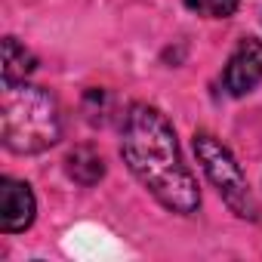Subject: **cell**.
Listing matches in <instances>:
<instances>
[{
	"instance_id": "cell-1",
	"label": "cell",
	"mask_w": 262,
	"mask_h": 262,
	"mask_svg": "<svg viewBox=\"0 0 262 262\" xmlns=\"http://www.w3.org/2000/svg\"><path fill=\"white\" fill-rule=\"evenodd\" d=\"M120 155L151 198L179 216H191L201 207V188L185 167L176 142V129L167 114L148 102H136L123 117Z\"/></svg>"
},
{
	"instance_id": "cell-2",
	"label": "cell",
	"mask_w": 262,
	"mask_h": 262,
	"mask_svg": "<svg viewBox=\"0 0 262 262\" xmlns=\"http://www.w3.org/2000/svg\"><path fill=\"white\" fill-rule=\"evenodd\" d=\"M0 139L13 155H40L62 139V111L50 90L22 83H4L0 102Z\"/></svg>"
},
{
	"instance_id": "cell-3",
	"label": "cell",
	"mask_w": 262,
	"mask_h": 262,
	"mask_svg": "<svg viewBox=\"0 0 262 262\" xmlns=\"http://www.w3.org/2000/svg\"><path fill=\"white\" fill-rule=\"evenodd\" d=\"M194 155L207 173V179L213 182V188L219 191V198L225 201V207L237 216V219H256V201L250 194L247 176L241 170V164L234 161V155L213 136V133H194Z\"/></svg>"
},
{
	"instance_id": "cell-4",
	"label": "cell",
	"mask_w": 262,
	"mask_h": 262,
	"mask_svg": "<svg viewBox=\"0 0 262 262\" xmlns=\"http://www.w3.org/2000/svg\"><path fill=\"white\" fill-rule=\"evenodd\" d=\"M262 83V40L259 37H244L234 53L228 56V65L222 71V86L228 96L241 99L253 93Z\"/></svg>"
},
{
	"instance_id": "cell-5",
	"label": "cell",
	"mask_w": 262,
	"mask_h": 262,
	"mask_svg": "<svg viewBox=\"0 0 262 262\" xmlns=\"http://www.w3.org/2000/svg\"><path fill=\"white\" fill-rule=\"evenodd\" d=\"M34 216H37V201L31 185L4 176L0 179V231L4 234L28 231L34 225Z\"/></svg>"
},
{
	"instance_id": "cell-6",
	"label": "cell",
	"mask_w": 262,
	"mask_h": 262,
	"mask_svg": "<svg viewBox=\"0 0 262 262\" xmlns=\"http://www.w3.org/2000/svg\"><path fill=\"white\" fill-rule=\"evenodd\" d=\"M37 68L31 50H25L16 37H4V83H22Z\"/></svg>"
},
{
	"instance_id": "cell-7",
	"label": "cell",
	"mask_w": 262,
	"mask_h": 262,
	"mask_svg": "<svg viewBox=\"0 0 262 262\" xmlns=\"http://www.w3.org/2000/svg\"><path fill=\"white\" fill-rule=\"evenodd\" d=\"M68 176L80 185H96L105 176V161L93 151V148H74L68 155Z\"/></svg>"
},
{
	"instance_id": "cell-8",
	"label": "cell",
	"mask_w": 262,
	"mask_h": 262,
	"mask_svg": "<svg viewBox=\"0 0 262 262\" xmlns=\"http://www.w3.org/2000/svg\"><path fill=\"white\" fill-rule=\"evenodd\" d=\"M185 7L204 19H228L237 13L241 0H185Z\"/></svg>"
}]
</instances>
